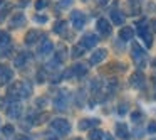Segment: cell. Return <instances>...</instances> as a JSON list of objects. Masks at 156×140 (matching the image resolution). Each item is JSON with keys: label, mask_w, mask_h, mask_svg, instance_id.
Segmentation results:
<instances>
[{"label": "cell", "mask_w": 156, "mask_h": 140, "mask_svg": "<svg viewBox=\"0 0 156 140\" xmlns=\"http://www.w3.org/2000/svg\"><path fill=\"white\" fill-rule=\"evenodd\" d=\"M99 125V120L98 118H86L79 122V130H89L92 127H98Z\"/></svg>", "instance_id": "10"}, {"label": "cell", "mask_w": 156, "mask_h": 140, "mask_svg": "<svg viewBox=\"0 0 156 140\" xmlns=\"http://www.w3.org/2000/svg\"><path fill=\"white\" fill-rule=\"evenodd\" d=\"M66 27H67V22H66V21H59L57 24L54 25V32H55V34H62Z\"/></svg>", "instance_id": "21"}, {"label": "cell", "mask_w": 156, "mask_h": 140, "mask_svg": "<svg viewBox=\"0 0 156 140\" xmlns=\"http://www.w3.org/2000/svg\"><path fill=\"white\" fill-rule=\"evenodd\" d=\"M84 46H81V44H77V46H74L72 47V58H79V56H82L84 54Z\"/></svg>", "instance_id": "22"}, {"label": "cell", "mask_w": 156, "mask_h": 140, "mask_svg": "<svg viewBox=\"0 0 156 140\" xmlns=\"http://www.w3.org/2000/svg\"><path fill=\"white\" fill-rule=\"evenodd\" d=\"M118 112H119V115H124V113L128 112V106H126V105H119Z\"/></svg>", "instance_id": "30"}, {"label": "cell", "mask_w": 156, "mask_h": 140, "mask_svg": "<svg viewBox=\"0 0 156 140\" xmlns=\"http://www.w3.org/2000/svg\"><path fill=\"white\" fill-rule=\"evenodd\" d=\"M14 78V71L7 64H0V85H7Z\"/></svg>", "instance_id": "5"}, {"label": "cell", "mask_w": 156, "mask_h": 140, "mask_svg": "<svg viewBox=\"0 0 156 140\" xmlns=\"http://www.w3.org/2000/svg\"><path fill=\"white\" fill-rule=\"evenodd\" d=\"M34 21L35 22H42V24H44V22H47V17H45V15H35Z\"/></svg>", "instance_id": "29"}, {"label": "cell", "mask_w": 156, "mask_h": 140, "mask_svg": "<svg viewBox=\"0 0 156 140\" xmlns=\"http://www.w3.org/2000/svg\"><path fill=\"white\" fill-rule=\"evenodd\" d=\"M116 135H118L119 138L126 140V138H128V137H129L128 127H126L124 123H118V125H116Z\"/></svg>", "instance_id": "18"}, {"label": "cell", "mask_w": 156, "mask_h": 140, "mask_svg": "<svg viewBox=\"0 0 156 140\" xmlns=\"http://www.w3.org/2000/svg\"><path fill=\"white\" fill-rule=\"evenodd\" d=\"M72 69H74V74L77 76V78H82V76H86L87 74V66L86 64H76V66H72Z\"/></svg>", "instance_id": "19"}, {"label": "cell", "mask_w": 156, "mask_h": 140, "mask_svg": "<svg viewBox=\"0 0 156 140\" xmlns=\"http://www.w3.org/2000/svg\"><path fill=\"white\" fill-rule=\"evenodd\" d=\"M72 4V0H61V7H69Z\"/></svg>", "instance_id": "31"}, {"label": "cell", "mask_w": 156, "mask_h": 140, "mask_svg": "<svg viewBox=\"0 0 156 140\" xmlns=\"http://www.w3.org/2000/svg\"><path fill=\"white\" fill-rule=\"evenodd\" d=\"M39 39H41V32H39V31H29L27 34H25L24 41H25V44H27V46H32V44H35Z\"/></svg>", "instance_id": "12"}, {"label": "cell", "mask_w": 156, "mask_h": 140, "mask_svg": "<svg viewBox=\"0 0 156 140\" xmlns=\"http://www.w3.org/2000/svg\"><path fill=\"white\" fill-rule=\"evenodd\" d=\"M20 113H22V106L19 105L17 101L12 103V105L9 106V110H7V115L10 116V118H19V116H20Z\"/></svg>", "instance_id": "14"}, {"label": "cell", "mask_w": 156, "mask_h": 140, "mask_svg": "<svg viewBox=\"0 0 156 140\" xmlns=\"http://www.w3.org/2000/svg\"><path fill=\"white\" fill-rule=\"evenodd\" d=\"M52 49H54V44H52L49 39H44V41L41 42V46H39V54L45 56V54H49V52H52Z\"/></svg>", "instance_id": "13"}, {"label": "cell", "mask_w": 156, "mask_h": 140, "mask_svg": "<svg viewBox=\"0 0 156 140\" xmlns=\"http://www.w3.org/2000/svg\"><path fill=\"white\" fill-rule=\"evenodd\" d=\"M25 24V15L22 12H17L14 14V17L10 19V27H20V25Z\"/></svg>", "instance_id": "15"}, {"label": "cell", "mask_w": 156, "mask_h": 140, "mask_svg": "<svg viewBox=\"0 0 156 140\" xmlns=\"http://www.w3.org/2000/svg\"><path fill=\"white\" fill-rule=\"evenodd\" d=\"M71 22H72V25H74V29L81 31V29L86 25V15L82 14L81 10H74L71 14Z\"/></svg>", "instance_id": "4"}, {"label": "cell", "mask_w": 156, "mask_h": 140, "mask_svg": "<svg viewBox=\"0 0 156 140\" xmlns=\"http://www.w3.org/2000/svg\"><path fill=\"white\" fill-rule=\"evenodd\" d=\"M133 37H134V31L131 27H122L119 31V39L121 41H131Z\"/></svg>", "instance_id": "16"}, {"label": "cell", "mask_w": 156, "mask_h": 140, "mask_svg": "<svg viewBox=\"0 0 156 140\" xmlns=\"http://www.w3.org/2000/svg\"><path fill=\"white\" fill-rule=\"evenodd\" d=\"M106 56H108V51H106V49H98V51L92 52L89 62H91V64H99L101 61H104V59H106Z\"/></svg>", "instance_id": "8"}, {"label": "cell", "mask_w": 156, "mask_h": 140, "mask_svg": "<svg viewBox=\"0 0 156 140\" xmlns=\"http://www.w3.org/2000/svg\"><path fill=\"white\" fill-rule=\"evenodd\" d=\"M131 2H136V4H138V2H139V0H131Z\"/></svg>", "instance_id": "38"}, {"label": "cell", "mask_w": 156, "mask_h": 140, "mask_svg": "<svg viewBox=\"0 0 156 140\" xmlns=\"http://www.w3.org/2000/svg\"><path fill=\"white\" fill-rule=\"evenodd\" d=\"M98 31L101 32L102 36H109L111 34V24H109L106 19H99L98 21Z\"/></svg>", "instance_id": "11"}, {"label": "cell", "mask_w": 156, "mask_h": 140, "mask_svg": "<svg viewBox=\"0 0 156 140\" xmlns=\"http://www.w3.org/2000/svg\"><path fill=\"white\" fill-rule=\"evenodd\" d=\"M148 133H156V122H151L148 125Z\"/></svg>", "instance_id": "28"}, {"label": "cell", "mask_w": 156, "mask_h": 140, "mask_svg": "<svg viewBox=\"0 0 156 140\" xmlns=\"http://www.w3.org/2000/svg\"><path fill=\"white\" fill-rule=\"evenodd\" d=\"M138 25V36L144 41V44L148 46V47H151V44H153V36H151V32H149V27L146 25V22L144 21H141L139 24H136Z\"/></svg>", "instance_id": "3"}, {"label": "cell", "mask_w": 156, "mask_h": 140, "mask_svg": "<svg viewBox=\"0 0 156 140\" xmlns=\"http://www.w3.org/2000/svg\"><path fill=\"white\" fill-rule=\"evenodd\" d=\"M37 81H39V83L44 81V73H39V74H37Z\"/></svg>", "instance_id": "32"}, {"label": "cell", "mask_w": 156, "mask_h": 140, "mask_svg": "<svg viewBox=\"0 0 156 140\" xmlns=\"http://www.w3.org/2000/svg\"><path fill=\"white\" fill-rule=\"evenodd\" d=\"M47 5H49V0H37V2H35V9H37V10L45 9Z\"/></svg>", "instance_id": "25"}, {"label": "cell", "mask_w": 156, "mask_h": 140, "mask_svg": "<svg viewBox=\"0 0 156 140\" xmlns=\"http://www.w3.org/2000/svg\"><path fill=\"white\" fill-rule=\"evenodd\" d=\"M0 4H2V0H0Z\"/></svg>", "instance_id": "39"}, {"label": "cell", "mask_w": 156, "mask_h": 140, "mask_svg": "<svg viewBox=\"0 0 156 140\" xmlns=\"http://www.w3.org/2000/svg\"><path fill=\"white\" fill-rule=\"evenodd\" d=\"M131 118H133V122L134 123H141V120H143V113L141 112H134L131 115Z\"/></svg>", "instance_id": "26"}, {"label": "cell", "mask_w": 156, "mask_h": 140, "mask_svg": "<svg viewBox=\"0 0 156 140\" xmlns=\"http://www.w3.org/2000/svg\"><path fill=\"white\" fill-rule=\"evenodd\" d=\"M111 21L114 25H122L124 24V14L119 10H112L111 12Z\"/></svg>", "instance_id": "17"}, {"label": "cell", "mask_w": 156, "mask_h": 140, "mask_svg": "<svg viewBox=\"0 0 156 140\" xmlns=\"http://www.w3.org/2000/svg\"><path fill=\"white\" fill-rule=\"evenodd\" d=\"M131 86H134V88H139V89L144 86V74H143L141 71H136L134 74L131 76Z\"/></svg>", "instance_id": "9"}, {"label": "cell", "mask_w": 156, "mask_h": 140, "mask_svg": "<svg viewBox=\"0 0 156 140\" xmlns=\"http://www.w3.org/2000/svg\"><path fill=\"white\" fill-rule=\"evenodd\" d=\"M106 140H114V138H112L111 135H106Z\"/></svg>", "instance_id": "36"}, {"label": "cell", "mask_w": 156, "mask_h": 140, "mask_svg": "<svg viewBox=\"0 0 156 140\" xmlns=\"http://www.w3.org/2000/svg\"><path fill=\"white\" fill-rule=\"evenodd\" d=\"M153 66H154V68H156V59H154V61H153Z\"/></svg>", "instance_id": "37"}, {"label": "cell", "mask_w": 156, "mask_h": 140, "mask_svg": "<svg viewBox=\"0 0 156 140\" xmlns=\"http://www.w3.org/2000/svg\"><path fill=\"white\" fill-rule=\"evenodd\" d=\"M51 127H52V130H55V132L59 133V135H66V133H69V130H71V123L66 118H54L51 122Z\"/></svg>", "instance_id": "2"}, {"label": "cell", "mask_w": 156, "mask_h": 140, "mask_svg": "<svg viewBox=\"0 0 156 140\" xmlns=\"http://www.w3.org/2000/svg\"><path fill=\"white\" fill-rule=\"evenodd\" d=\"M9 42H10V36H9V32H5V31H0V46L9 44Z\"/></svg>", "instance_id": "24"}, {"label": "cell", "mask_w": 156, "mask_h": 140, "mask_svg": "<svg viewBox=\"0 0 156 140\" xmlns=\"http://www.w3.org/2000/svg\"><path fill=\"white\" fill-rule=\"evenodd\" d=\"M54 105H55V108L57 110H66L67 108V105H69V95L66 91H61V95L55 98V101H54Z\"/></svg>", "instance_id": "7"}, {"label": "cell", "mask_w": 156, "mask_h": 140, "mask_svg": "<svg viewBox=\"0 0 156 140\" xmlns=\"http://www.w3.org/2000/svg\"><path fill=\"white\" fill-rule=\"evenodd\" d=\"M151 25H153V29L156 31V19H154V21H151Z\"/></svg>", "instance_id": "34"}, {"label": "cell", "mask_w": 156, "mask_h": 140, "mask_svg": "<svg viewBox=\"0 0 156 140\" xmlns=\"http://www.w3.org/2000/svg\"><path fill=\"white\" fill-rule=\"evenodd\" d=\"M19 140H30V137H20Z\"/></svg>", "instance_id": "35"}, {"label": "cell", "mask_w": 156, "mask_h": 140, "mask_svg": "<svg viewBox=\"0 0 156 140\" xmlns=\"http://www.w3.org/2000/svg\"><path fill=\"white\" fill-rule=\"evenodd\" d=\"M98 41H99V39H98V36H96V34H92V32H89V34H84V36H82L81 44L84 46L86 49H92L96 44H98Z\"/></svg>", "instance_id": "6"}, {"label": "cell", "mask_w": 156, "mask_h": 140, "mask_svg": "<svg viewBox=\"0 0 156 140\" xmlns=\"http://www.w3.org/2000/svg\"><path fill=\"white\" fill-rule=\"evenodd\" d=\"M102 135H104V133H102L101 130H91L89 140H102Z\"/></svg>", "instance_id": "23"}, {"label": "cell", "mask_w": 156, "mask_h": 140, "mask_svg": "<svg viewBox=\"0 0 156 140\" xmlns=\"http://www.w3.org/2000/svg\"><path fill=\"white\" fill-rule=\"evenodd\" d=\"M2 133H5V135H12V133H14V127H12V125H4Z\"/></svg>", "instance_id": "27"}, {"label": "cell", "mask_w": 156, "mask_h": 140, "mask_svg": "<svg viewBox=\"0 0 156 140\" xmlns=\"http://www.w3.org/2000/svg\"><path fill=\"white\" fill-rule=\"evenodd\" d=\"M96 2H98L99 5H106V4H108V0H96Z\"/></svg>", "instance_id": "33"}, {"label": "cell", "mask_w": 156, "mask_h": 140, "mask_svg": "<svg viewBox=\"0 0 156 140\" xmlns=\"http://www.w3.org/2000/svg\"><path fill=\"white\" fill-rule=\"evenodd\" d=\"M131 51H133L131 56H133V59H134V62L138 64L139 69H143L146 66V52H144V49H143L138 42H134L133 47H131Z\"/></svg>", "instance_id": "1"}, {"label": "cell", "mask_w": 156, "mask_h": 140, "mask_svg": "<svg viewBox=\"0 0 156 140\" xmlns=\"http://www.w3.org/2000/svg\"><path fill=\"white\" fill-rule=\"evenodd\" d=\"M84 2H86V0H84Z\"/></svg>", "instance_id": "40"}, {"label": "cell", "mask_w": 156, "mask_h": 140, "mask_svg": "<svg viewBox=\"0 0 156 140\" xmlns=\"http://www.w3.org/2000/svg\"><path fill=\"white\" fill-rule=\"evenodd\" d=\"M27 59H29V54H27V52H20V54L15 58V62H14V64L17 66V68H22V66L25 64V61H27Z\"/></svg>", "instance_id": "20"}]
</instances>
